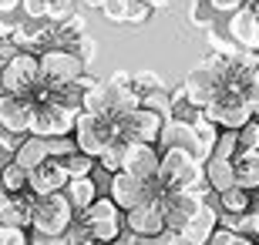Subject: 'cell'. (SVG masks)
Segmentation results:
<instances>
[{
  "label": "cell",
  "mask_w": 259,
  "mask_h": 245,
  "mask_svg": "<svg viewBox=\"0 0 259 245\" xmlns=\"http://www.w3.org/2000/svg\"><path fill=\"white\" fill-rule=\"evenodd\" d=\"M246 232L259 235V191H252V202L246 208Z\"/></svg>",
  "instance_id": "f35d334b"
},
{
  "label": "cell",
  "mask_w": 259,
  "mask_h": 245,
  "mask_svg": "<svg viewBox=\"0 0 259 245\" xmlns=\"http://www.w3.org/2000/svg\"><path fill=\"white\" fill-rule=\"evenodd\" d=\"M48 158V141L44 138H37V134H24L17 141V148H14V161H17L20 168H34V165H40V161Z\"/></svg>",
  "instance_id": "7402d4cb"
},
{
  "label": "cell",
  "mask_w": 259,
  "mask_h": 245,
  "mask_svg": "<svg viewBox=\"0 0 259 245\" xmlns=\"http://www.w3.org/2000/svg\"><path fill=\"white\" fill-rule=\"evenodd\" d=\"M125 225L138 238H155L165 232V212L155 198H148V202H142V205H135L125 212Z\"/></svg>",
  "instance_id": "8fae6325"
},
{
  "label": "cell",
  "mask_w": 259,
  "mask_h": 245,
  "mask_svg": "<svg viewBox=\"0 0 259 245\" xmlns=\"http://www.w3.org/2000/svg\"><path fill=\"white\" fill-rule=\"evenodd\" d=\"M0 158H4V148H0Z\"/></svg>",
  "instance_id": "816d5d0a"
},
{
  "label": "cell",
  "mask_w": 259,
  "mask_h": 245,
  "mask_svg": "<svg viewBox=\"0 0 259 245\" xmlns=\"http://www.w3.org/2000/svg\"><path fill=\"white\" fill-rule=\"evenodd\" d=\"M108 191H111V202L121 212H128V208H135V205H142V202L152 198L155 181L135 178L132 171H115V175H108Z\"/></svg>",
  "instance_id": "ba28073f"
},
{
  "label": "cell",
  "mask_w": 259,
  "mask_h": 245,
  "mask_svg": "<svg viewBox=\"0 0 259 245\" xmlns=\"http://www.w3.org/2000/svg\"><path fill=\"white\" fill-rule=\"evenodd\" d=\"M158 155L162 151L148 141H125L121 171H132L135 178H142V181H155V175H158Z\"/></svg>",
  "instance_id": "30bf717a"
},
{
  "label": "cell",
  "mask_w": 259,
  "mask_h": 245,
  "mask_svg": "<svg viewBox=\"0 0 259 245\" xmlns=\"http://www.w3.org/2000/svg\"><path fill=\"white\" fill-rule=\"evenodd\" d=\"M199 114H202V108H195L189 101L185 87H175L172 94H168V118H175V121H195Z\"/></svg>",
  "instance_id": "d4e9b609"
},
{
  "label": "cell",
  "mask_w": 259,
  "mask_h": 245,
  "mask_svg": "<svg viewBox=\"0 0 259 245\" xmlns=\"http://www.w3.org/2000/svg\"><path fill=\"white\" fill-rule=\"evenodd\" d=\"M215 228H219V208H212L209 202H202V205L192 212V218L182 225V232H179V235H182L189 245H205L212 238V232H215Z\"/></svg>",
  "instance_id": "5bb4252c"
},
{
  "label": "cell",
  "mask_w": 259,
  "mask_h": 245,
  "mask_svg": "<svg viewBox=\"0 0 259 245\" xmlns=\"http://www.w3.org/2000/svg\"><path fill=\"white\" fill-rule=\"evenodd\" d=\"M205 185L212 191H226L236 185V171H232V158H219V155H212L205 165Z\"/></svg>",
  "instance_id": "ffe728a7"
},
{
  "label": "cell",
  "mask_w": 259,
  "mask_h": 245,
  "mask_svg": "<svg viewBox=\"0 0 259 245\" xmlns=\"http://www.w3.org/2000/svg\"><path fill=\"white\" fill-rule=\"evenodd\" d=\"M71 51H74V54L81 57L84 64H91V61H95V54H98V44H95V40H91V37H88V34H84V37L77 40V44H74V47H71Z\"/></svg>",
  "instance_id": "74e56055"
},
{
  "label": "cell",
  "mask_w": 259,
  "mask_h": 245,
  "mask_svg": "<svg viewBox=\"0 0 259 245\" xmlns=\"http://www.w3.org/2000/svg\"><path fill=\"white\" fill-rule=\"evenodd\" d=\"M249 202H252V191L239 188V185L219 191V208H222V212H229V215H242V212L249 208Z\"/></svg>",
  "instance_id": "484cf974"
},
{
  "label": "cell",
  "mask_w": 259,
  "mask_h": 245,
  "mask_svg": "<svg viewBox=\"0 0 259 245\" xmlns=\"http://www.w3.org/2000/svg\"><path fill=\"white\" fill-rule=\"evenodd\" d=\"M209 4H212V10H215V14H236V10L246 7L249 0H209Z\"/></svg>",
  "instance_id": "7bdbcfd3"
},
{
  "label": "cell",
  "mask_w": 259,
  "mask_h": 245,
  "mask_svg": "<svg viewBox=\"0 0 259 245\" xmlns=\"http://www.w3.org/2000/svg\"><path fill=\"white\" fill-rule=\"evenodd\" d=\"M182 87H185V94H189V101H192L195 108H205V104L215 101V94H219V81H215V74H212L205 64L189 71Z\"/></svg>",
  "instance_id": "2e32d148"
},
{
  "label": "cell",
  "mask_w": 259,
  "mask_h": 245,
  "mask_svg": "<svg viewBox=\"0 0 259 245\" xmlns=\"http://www.w3.org/2000/svg\"><path fill=\"white\" fill-rule=\"evenodd\" d=\"M152 245H189V242H185L179 232H168V228H165L162 235H155V238H152Z\"/></svg>",
  "instance_id": "ee69618b"
},
{
  "label": "cell",
  "mask_w": 259,
  "mask_h": 245,
  "mask_svg": "<svg viewBox=\"0 0 259 245\" xmlns=\"http://www.w3.org/2000/svg\"><path fill=\"white\" fill-rule=\"evenodd\" d=\"M192 131H195V148H192V155H195V161H205L212 158V148H215V138H219V128L205 118V114H199L192 121Z\"/></svg>",
  "instance_id": "44dd1931"
},
{
  "label": "cell",
  "mask_w": 259,
  "mask_h": 245,
  "mask_svg": "<svg viewBox=\"0 0 259 245\" xmlns=\"http://www.w3.org/2000/svg\"><path fill=\"white\" fill-rule=\"evenodd\" d=\"M44 141H48V155L51 158H64V155L77 151L74 138H67V134H61V138H44Z\"/></svg>",
  "instance_id": "d590c367"
},
{
  "label": "cell",
  "mask_w": 259,
  "mask_h": 245,
  "mask_svg": "<svg viewBox=\"0 0 259 245\" xmlns=\"http://www.w3.org/2000/svg\"><path fill=\"white\" fill-rule=\"evenodd\" d=\"M236 134H239V151H259V121L249 118Z\"/></svg>",
  "instance_id": "4dcf8cb0"
},
{
  "label": "cell",
  "mask_w": 259,
  "mask_h": 245,
  "mask_svg": "<svg viewBox=\"0 0 259 245\" xmlns=\"http://www.w3.org/2000/svg\"><path fill=\"white\" fill-rule=\"evenodd\" d=\"M64 195H67V202H71V208L81 215V212H84V208L98 198V185H95L91 175H84V178H67Z\"/></svg>",
  "instance_id": "603a6c76"
},
{
  "label": "cell",
  "mask_w": 259,
  "mask_h": 245,
  "mask_svg": "<svg viewBox=\"0 0 259 245\" xmlns=\"http://www.w3.org/2000/svg\"><path fill=\"white\" fill-rule=\"evenodd\" d=\"M40 84H71L88 71V64L71 47H48L37 54Z\"/></svg>",
  "instance_id": "277c9868"
},
{
  "label": "cell",
  "mask_w": 259,
  "mask_h": 245,
  "mask_svg": "<svg viewBox=\"0 0 259 245\" xmlns=\"http://www.w3.org/2000/svg\"><path fill=\"white\" fill-rule=\"evenodd\" d=\"M30 111H34V101L24 94H4L0 91V128L4 134H14V138H24L30 131Z\"/></svg>",
  "instance_id": "9c48e42d"
},
{
  "label": "cell",
  "mask_w": 259,
  "mask_h": 245,
  "mask_svg": "<svg viewBox=\"0 0 259 245\" xmlns=\"http://www.w3.org/2000/svg\"><path fill=\"white\" fill-rule=\"evenodd\" d=\"M128 7H132V0H105V7H101V14H105L111 24H125L128 17Z\"/></svg>",
  "instance_id": "e575fe53"
},
{
  "label": "cell",
  "mask_w": 259,
  "mask_h": 245,
  "mask_svg": "<svg viewBox=\"0 0 259 245\" xmlns=\"http://www.w3.org/2000/svg\"><path fill=\"white\" fill-rule=\"evenodd\" d=\"M202 114H205L215 128H232V131H239L242 124L252 118L249 104H246V91H242V94L222 91V94H215V101H209L202 108Z\"/></svg>",
  "instance_id": "52a82bcc"
},
{
  "label": "cell",
  "mask_w": 259,
  "mask_h": 245,
  "mask_svg": "<svg viewBox=\"0 0 259 245\" xmlns=\"http://www.w3.org/2000/svg\"><path fill=\"white\" fill-rule=\"evenodd\" d=\"M30 205H34V191H20V195H4L0 198V222L7 225H30Z\"/></svg>",
  "instance_id": "e0dca14e"
},
{
  "label": "cell",
  "mask_w": 259,
  "mask_h": 245,
  "mask_svg": "<svg viewBox=\"0 0 259 245\" xmlns=\"http://www.w3.org/2000/svg\"><path fill=\"white\" fill-rule=\"evenodd\" d=\"M0 245H27V228L0 222Z\"/></svg>",
  "instance_id": "836d02e7"
},
{
  "label": "cell",
  "mask_w": 259,
  "mask_h": 245,
  "mask_svg": "<svg viewBox=\"0 0 259 245\" xmlns=\"http://www.w3.org/2000/svg\"><path fill=\"white\" fill-rule=\"evenodd\" d=\"M27 245H61V235H51V232H40V228H30V232H27Z\"/></svg>",
  "instance_id": "60d3db41"
},
{
  "label": "cell",
  "mask_w": 259,
  "mask_h": 245,
  "mask_svg": "<svg viewBox=\"0 0 259 245\" xmlns=\"http://www.w3.org/2000/svg\"><path fill=\"white\" fill-rule=\"evenodd\" d=\"M148 7H162V4H168V0H145Z\"/></svg>",
  "instance_id": "f907efd6"
},
{
  "label": "cell",
  "mask_w": 259,
  "mask_h": 245,
  "mask_svg": "<svg viewBox=\"0 0 259 245\" xmlns=\"http://www.w3.org/2000/svg\"><path fill=\"white\" fill-rule=\"evenodd\" d=\"M74 222V208L67 202L64 191H54V195H34V205H30V228H40V232H51V235H64Z\"/></svg>",
  "instance_id": "7a4b0ae2"
},
{
  "label": "cell",
  "mask_w": 259,
  "mask_h": 245,
  "mask_svg": "<svg viewBox=\"0 0 259 245\" xmlns=\"http://www.w3.org/2000/svg\"><path fill=\"white\" fill-rule=\"evenodd\" d=\"M212 20H215V10H212L209 0H195L192 7H189V24H195V27H212Z\"/></svg>",
  "instance_id": "f546056e"
},
{
  "label": "cell",
  "mask_w": 259,
  "mask_h": 245,
  "mask_svg": "<svg viewBox=\"0 0 259 245\" xmlns=\"http://www.w3.org/2000/svg\"><path fill=\"white\" fill-rule=\"evenodd\" d=\"M212 155H219V158H236V155H239V134L232 131V128H222L219 138H215Z\"/></svg>",
  "instance_id": "f1b7e54d"
},
{
  "label": "cell",
  "mask_w": 259,
  "mask_h": 245,
  "mask_svg": "<svg viewBox=\"0 0 259 245\" xmlns=\"http://www.w3.org/2000/svg\"><path fill=\"white\" fill-rule=\"evenodd\" d=\"M20 10V0H0V14H14Z\"/></svg>",
  "instance_id": "7dc6e473"
},
{
  "label": "cell",
  "mask_w": 259,
  "mask_h": 245,
  "mask_svg": "<svg viewBox=\"0 0 259 245\" xmlns=\"http://www.w3.org/2000/svg\"><path fill=\"white\" fill-rule=\"evenodd\" d=\"M246 104H249L252 114H259V91L256 87H246Z\"/></svg>",
  "instance_id": "bcb514c9"
},
{
  "label": "cell",
  "mask_w": 259,
  "mask_h": 245,
  "mask_svg": "<svg viewBox=\"0 0 259 245\" xmlns=\"http://www.w3.org/2000/svg\"><path fill=\"white\" fill-rule=\"evenodd\" d=\"M0 185L7 195H20V191H27V168H20L17 161L10 158L0 165Z\"/></svg>",
  "instance_id": "cb8c5ba5"
},
{
  "label": "cell",
  "mask_w": 259,
  "mask_h": 245,
  "mask_svg": "<svg viewBox=\"0 0 259 245\" xmlns=\"http://www.w3.org/2000/svg\"><path fill=\"white\" fill-rule=\"evenodd\" d=\"M14 51H17V47L10 44V37H4V40H0V71H4V64H7V57L14 54Z\"/></svg>",
  "instance_id": "f6af8a7d"
},
{
  "label": "cell",
  "mask_w": 259,
  "mask_h": 245,
  "mask_svg": "<svg viewBox=\"0 0 259 245\" xmlns=\"http://www.w3.org/2000/svg\"><path fill=\"white\" fill-rule=\"evenodd\" d=\"M61 245H98V242H95V235H91L81 222H71V228L61 235Z\"/></svg>",
  "instance_id": "1f68e13d"
},
{
  "label": "cell",
  "mask_w": 259,
  "mask_h": 245,
  "mask_svg": "<svg viewBox=\"0 0 259 245\" xmlns=\"http://www.w3.org/2000/svg\"><path fill=\"white\" fill-rule=\"evenodd\" d=\"M249 87H256V91H259V64H256V71L249 74Z\"/></svg>",
  "instance_id": "c3c4849f"
},
{
  "label": "cell",
  "mask_w": 259,
  "mask_h": 245,
  "mask_svg": "<svg viewBox=\"0 0 259 245\" xmlns=\"http://www.w3.org/2000/svg\"><path fill=\"white\" fill-rule=\"evenodd\" d=\"M0 40H4V34H0Z\"/></svg>",
  "instance_id": "f5cc1de1"
},
{
  "label": "cell",
  "mask_w": 259,
  "mask_h": 245,
  "mask_svg": "<svg viewBox=\"0 0 259 245\" xmlns=\"http://www.w3.org/2000/svg\"><path fill=\"white\" fill-rule=\"evenodd\" d=\"M81 225L95 235L98 245H108L121 235V225H125V212L111 202V198H95L91 205L81 212Z\"/></svg>",
  "instance_id": "3957f363"
},
{
  "label": "cell",
  "mask_w": 259,
  "mask_h": 245,
  "mask_svg": "<svg viewBox=\"0 0 259 245\" xmlns=\"http://www.w3.org/2000/svg\"><path fill=\"white\" fill-rule=\"evenodd\" d=\"M121 155H125V141H111L95 161L108 171V175H115V171H121Z\"/></svg>",
  "instance_id": "83f0119b"
},
{
  "label": "cell",
  "mask_w": 259,
  "mask_h": 245,
  "mask_svg": "<svg viewBox=\"0 0 259 245\" xmlns=\"http://www.w3.org/2000/svg\"><path fill=\"white\" fill-rule=\"evenodd\" d=\"M165 114L152 111V108H135L132 114H125V141H148L155 144L162 134Z\"/></svg>",
  "instance_id": "4fadbf2b"
},
{
  "label": "cell",
  "mask_w": 259,
  "mask_h": 245,
  "mask_svg": "<svg viewBox=\"0 0 259 245\" xmlns=\"http://www.w3.org/2000/svg\"><path fill=\"white\" fill-rule=\"evenodd\" d=\"M71 4H74V0H48V20H61V17H67V14H71Z\"/></svg>",
  "instance_id": "ab89813d"
},
{
  "label": "cell",
  "mask_w": 259,
  "mask_h": 245,
  "mask_svg": "<svg viewBox=\"0 0 259 245\" xmlns=\"http://www.w3.org/2000/svg\"><path fill=\"white\" fill-rule=\"evenodd\" d=\"M81 7H98V10H101V7H105V0H81Z\"/></svg>",
  "instance_id": "681fc988"
},
{
  "label": "cell",
  "mask_w": 259,
  "mask_h": 245,
  "mask_svg": "<svg viewBox=\"0 0 259 245\" xmlns=\"http://www.w3.org/2000/svg\"><path fill=\"white\" fill-rule=\"evenodd\" d=\"M229 34L246 51H259V14L246 4L236 14H229Z\"/></svg>",
  "instance_id": "9a60e30c"
},
{
  "label": "cell",
  "mask_w": 259,
  "mask_h": 245,
  "mask_svg": "<svg viewBox=\"0 0 259 245\" xmlns=\"http://www.w3.org/2000/svg\"><path fill=\"white\" fill-rule=\"evenodd\" d=\"M232 171H236V185L246 191H259V151H239L232 158Z\"/></svg>",
  "instance_id": "d6986e66"
},
{
  "label": "cell",
  "mask_w": 259,
  "mask_h": 245,
  "mask_svg": "<svg viewBox=\"0 0 259 245\" xmlns=\"http://www.w3.org/2000/svg\"><path fill=\"white\" fill-rule=\"evenodd\" d=\"M40 81V71H37V54L30 51H14L7 57V64L0 71V91L4 94H24L27 97Z\"/></svg>",
  "instance_id": "5b68a950"
},
{
  "label": "cell",
  "mask_w": 259,
  "mask_h": 245,
  "mask_svg": "<svg viewBox=\"0 0 259 245\" xmlns=\"http://www.w3.org/2000/svg\"><path fill=\"white\" fill-rule=\"evenodd\" d=\"M67 185V171H64V161L61 158H44L40 165L27 171V188L34 195H54V191H64Z\"/></svg>",
  "instance_id": "7c38bea8"
},
{
  "label": "cell",
  "mask_w": 259,
  "mask_h": 245,
  "mask_svg": "<svg viewBox=\"0 0 259 245\" xmlns=\"http://www.w3.org/2000/svg\"><path fill=\"white\" fill-rule=\"evenodd\" d=\"M20 10L27 17H48V0H20Z\"/></svg>",
  "instance_id": "b9f144b4"
},
{
  "label": "cell",
  "mask_w": 259,
  "mask_h": 245,
  "mask_svg": "<svg viewBox=\"0 0 259 245\" xmlns=\"http://www.w3.org/2000/svg\"><path fill=\"white\" fill-rule=\"evenodd\" d=\"M132 84H135V91H138V94H148V91H158V87H165L162 77L155 74V71H138V74H132Z\"/></svg>",
  "instance_id": "d6a6232c"
},
{
  "label": "cell",
  "mask_w": 259,
  "mask_h": 245,
  "mask_svg": "<svg viewBox=\"0 0 259 245\" xmlns=\"http://www.w3.org/2000/svg\"><path fill=\"white\" fill-rule=\"evenodd\" d=\"M158 144L162 148H195V131L192 121H175V118H165L162 134H158Z\"/></svg>",
  "instance_id": "ac0fdd59"
},
{
  "label": "cell",
  "mask_w": 259,
  "mask_h": 245,
  "mask_svg": "<svg viewBox=\"0 0 259 245\" xmlns=\"http://www.w3.org/2000/svg\"><path fill=\"white\" fill-rule=\"evenodd\" d=\"M71 134H74L77 151L98 158L111 141H125V114H118V111H101V114L77 111L74 131Z\"/></svg>",
  "instance_id": "6da1fadb"
},
{
  "label": "cell",
  "mask_w": 259,
  "mask_h": 245,
  "mask_svg": "<svg viewBox=\"0 0 259 245\" xmlns=\"http://www.w3.org/2000/svg\"><path fill=\"white\" fill-rule=\"evenodd\" d=\"M74 108H64L58 101H34V111H30V131L37 138H61V134L74 131Z\"/></svg>",
  "instance_id": "8992f818"
},
{
  "label": "cell",
  "mask_w": 259,
  "mask_h": 245,
  "mask_svg": "<svg viewBox=\"0 0 259 245\" xmlns=\"http://www.w3.org/2000/svg\"><path fill=\"white\" fill-rule=\"evenodd\" d=\"M152 10H155V7H148L145 0H132V7H128L125 24H145V20L152 17Z\"/></svg>",
  "instance_id": "8d00e7d4"
},
{
  "label": "cell",
  "mask_w": 259,
  "mask_h": 245,
  "mask_svg": "<svg viewBox=\"0 0 259 245\" xmlns=\"http://www.w3.org/2000/svg\"><path fill=\"white\" fill-rule=\"evenodd\" d=\"M61 161H64L67 178H84V175H91V168H95V158L84 155V151H71V155H64Z\"/></svg>",
  "instance_id": "4316f807"
}]
</instances>
